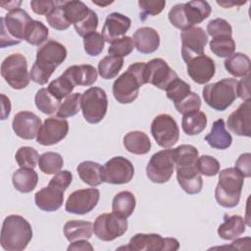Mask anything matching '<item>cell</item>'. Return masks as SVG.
I'll return each instance as SVG.
<instances>
[{"mask_svg":"<svg viewBox=\"0 0 251 251\" xmlns=\"http://www.w3.org/2000/svg\"><path fill=\"white\" fill-rule=\"evenodd\" d=\"M176 179L187 194H197L202 190L203 179L198 170V150L189 144L175 148Z\"/></svg>","mask_w":251,"mask_h":251,"instance_id":"6da1fadb","label":"cell"},{"mask_svg":"<svg viewBox=\"0 0 251 251\" xmlns=\"http://www.w3.org/2000/svg\"><path fill=\"white\" fill-rule=\"evenodd\" d=\"M66 58V47L58 41L48 40L36 51V59L29 72L30 79L40 85L47 83L55 69Z\"/></svg>","mask_w":251,"mask_h":251,"instance_id":"7a4b0ae2","label":"cell"},{"mask_svg":"<svg viewBox=\"0 0 251 251\" xmlns=\"http://www.w3.org/2000/svg\"><path fill=\"white\" fill-rule=\"evenodd\" d=\"M145 67L144 62L133 63L116 78L113 83V95L119 103L129 104L137 98L140 86L146 83Z\"/></svg>","mask_w":251,"mask_h":251,"instance_id":"3957f363","label":"cell"},{"mask_svg":"<svg viewBox=\"0 0 251 251\" xmlns=\"http://www.w3.org/2000/svg\"><path fill=\"white\" fill-rule=\"evenodd\" d=\"M32 238L30 224L20 215L5 218L1 227L0 242L6 251H22L26 248Z\"/></svg>","mask_w":251,"mask_h":251,"instance_id":"277c9868","label":"cell"},{"mask_svg":"<svg viewBox=\"0 0 251 251\" xmlns=\"http://www.w3.org/2000/svg\"><path fill=\"white\" fill-rule=\"evenodd\" d=\"M211 12L212 8L207 1L195 0L175 5L169 11L168 18L175 27L183 30L202 23Z\"/></svg>","mask_w":251,"mask_h":251,"instance_id":"5b68a950","label":"cell"},{"mask_svg":"<svg viewBox=\"0 0 251 251\" xmlns=\"http://www.w3.org/2000/svg\"><path fill=\"white\" fill-rule=\"evenodd\" d=\"M244 183V176L235 168H226L219 172V181L215 189V198L219 205L233 208L238 205Z\"/></svg>","mask_w":251,"mask_h":251,"instance_id":"8992f818","label":"cell"},{"mask_svg":"<svg viewBox=\"0 0 251 251\" xmlns=\"http://www.w3.org/2000/svg\"><path fill=\"white\" fill-rule=\"evenodd\" d=\"M32 21L30 16L21 8L10 11L5 17L0 18L1 48L21 43L25 39L27 25Z\"/></svg>","mask_w":251,"mask_h":251,"instance_id":"52a82bcc","label":"cell"},{"mask_svg":"<svg viewBox=\"0 0 251 251\" xmlns=\"http://www.w3.org/2000/svg\"><path fill=\"white\" fill-rule=\"evenodd\" d=\"M237 80L223 78L204 86L202 93L206 104L217 111L226 110L237 98Z\"/></svg>","mask_w":251,"mask_h":251,"instance_id":"ba28073f","label":"cell"},{"mask_svg":"<svg viewBox=\"0 0 251 251\" xmlns=\"http://www.w3.org/2000/svg\"><path fill=\"white\" fill-rule=\"evenodd\" d=\"M1 75L13 89L25 88L30 81L25 57L20 53L6 57L1 64Z\"/></svg>","mask_w":251,"mask_h":251,"instance_id":"9c48e42d","label":"cell"},{"mask_svg":"<svg viewBox=\"0 0 251 251\" xmlns=\"http://www.w3.org/2000/svg\"><path fill=\"white\" fill-rule=\"evenodd\" d=\"M80 109L87 123H100L108 109V98L105 90L96 86L86 89L80 97Z\"/></svg>","mask_w":251,"mask_h":251,"instance_id":"30bf717a","label":"cell"},{"mask_svg":"<svg viewBox=\"0 0 251 251\" xmlns=\"http://www.w3.org/2000/svg\"><path fill=\"white\" fill-rule=\"evenodd\" d=\"M176 166L175 149H163L153 154L146 166V175L154 183L170 180Z\"/></svg>","mask_w":251,"mask_h":251,"instance_id":"8fae6325","label":"cell"},{"mask_svg":"<svg viewBox=\"0 0 251 251\" xmlns=\"http://www.w3.org/2000/svg\"><path fill=\"white\" fill-rule=\"evenodd\" d=\"M179 248L177 239L173 237H162L157 233H136L133 235L128 245L119 249L136 251H176Z\"/></svg>","mask_w":251,"mask_h":251,"instance_id":"7c38bea8","label":"cell"},{"mask_svg":"<svg viewBox=\"0 0 251 251\" xmlns=\"http://www.w3.org/2000/svg\"><path fill=\"white\" fill-rule=\"evenodd\" d=\"M128 223L126 218L115 213H105L99 215L93 224V232L103 241H112L126 233Z\"/></svg>","mask_w":251,"mask_h":251,"instance_id":"4fadbf2b","label":"cell"},{"mask_svg":"<svg viewBox=\"0 0 251 251\" xmlns=\"http://www.w3.org/2000/svg\"><path fill=\"white\" fill-rule=\"evenodd\" d=\"M151 133L157 144L163 148L174 146L179 138V128L175 119L168 114H160L151 123Z\"/></svg>","mask_w":251,"mask_h":251,"instance_id":"5bb4252c","label":"cell"},{"mask_svg":"<svg viewBox=\"0 0 251 251\" xmlns=\"http://www.w3.org/2000/svg\"><path fill=\"white\" fill-rule=\"evenodd\" d=\"M181 56L186 63L190 59L204 54L205 46L208 43V35L203 28L191 26L180 33Z\"/></svg>","mask_w":251,"mask_h":251,"instance_id":"9a60e30c","label":"cell"},{"mask_svg":"<svg viewBox=\"0 0 251 251\" xmlns=\"http://www.w3.org/2000/svg\"><path fill=\"white\" fill-rule=\"evenodd\" d=\"M134 176L132 163L123 156H116L107 161L103 167L104 181L111 184H125Z\"/></svg>","mask_w":251,"mask_h":251,"instance_id":"2e32d148","label":"cell"},{"mask_svg":"<svg viewBox=\"0 0 251 251\" xmlns=\"http://www.w3.org/2000/svg\"><path fill=\"white\" fill-rule=\"evenodd\" d=\"M100 192L97 188L78 189L70 194L66 201L65 210L75 215H85L98 204Z\"/></svg>","mask_w":251,"mask_h":251,"instance_id":"e0dca14e","label":"cell"},{"mask_svg":"<svg viewBox=\"0 0 251 251\" xmlns=\"http://www.w3.org/2000/svg\"><path fill=\"white\" fill-rule=\"evenodd\" d=\"M176 77H178L176 73L168 65L165 60L161 58H155L146 63V83H151L157 88L165 90L167 86Z\"/></svg>","mask_w":251,"mask_h":251,"instance_id":"ac0fdd59","label":"cell"},{"mask_svg":"<svg viewBox=\"0 0 251 251\" xmlns=\"http://www.w3.org/2000/svg\"><path fill=\"white\" fill-rule=\"evenodd\" d=\"M69 132V123L59 117L47 118L40 127L36 141L43 146H51L63 140Z\"/></svg>","mask_w":251,"mask_h":251,"instance_id":"d6986e66","label":"cell"},{"mask_svg":"<svg viewBox=\"0 0 251 251\" xmlns=\"http://www.w3.org/2000/svg\"><path fill=\"white\" fill-rule=\"evenodd\" d=\"M41 126L40 118L29 111L17 113L12 123V128L16 135L26 140L37 137Z\"/></svg>","mask_w":251,"mask_h":251,"instance_id":"ffe728a7","label":"cell"},{"mask_svg":"<svg viewBox=\"0 0 251 251\" xmlns=\"http://www.w3.org/2000/svg\"><path fill=\"white\" fill-rule=\"evenodd\" d=\"M186 71L194 82L204 84L210 81L214 76L216 66L213 59L202 54L186 62Z\"/></svg>","mask_w":251,"mask_h":251,"instance_id":"44dd1931","label":"cell"},{"mask_svg":"<svg viewBox=\"0 0 251 251\" xmlns=\"http://www.w3.org/2000/svg\"><path fill=\"white\" fill-rule=\"evenodd\" d=\"M131 21L126 16L114 12L106 17L101 35L104 41L112 43L125 36L126 31L129 29Z\"/></svg>","mask_w":251,"mask_h":251,"instance_id":"7402d4cb","label":"cell"},{"mask_svg":"<svg viewBox=\"0 0 251 251\" xmlns=\"http://www.w3.org/2000/svg\"><path fill=\"white\" fill-rule=\"evenodd\" d=\"M251 103L244 101L227 118V127L238 136L251 135Z\"/></svg>","mask_w":251,"mask_h":251,"instance_id":"603a6c76","label":"cell"},{"mask_svg":"<svg viewBox=\"0 0 251 251\" xmlns=\"http://www.w3.org/2000/svg\"><path fill=\"white\" fill-rule=\"evenodd\" d=\"M64 192L65 190L60 187L48 183L35 193L34 203L44 212H55L63 205Z\"/></svg>","mask_w":251,"mask_h":251,"instance_id":"cb8c5ba5","label":"cell"},{"mask_svg":"<svg viewBox=\"0 0 251 251\" xmlns=\"http://www.w3.org/2000/svg\"><path fill=\"white\" fill-rule=\"evenodd\" d=\"M134 47L143 54H151L155 52L160 45V35L152 27L143 26L135 30L132 37Z\"/></svg>","mask_w":251,"mask_h":251,"instance_id":"d4e9b609","label":"cell"},{"mask_svg":"<svg viewBox=\"0 0 251 251\" xmlns=\"http://www.w3.org/2000/svg\"><path fill=\"white\" fill-rule=\"evenodd\" d=\"M63 74L66 75L75 86H90L97 80L98 76L97 70L92 65L88 64L71 66Z\"/></svg>","mask_w":251,"mask_h":251,"instance_id":"484cf974","label":"cell"},{"mask_svg":"<svg viewBox=\"0 0 251 251\" xmlns=\"http://www.w3.org/2000/svg\"><path fill=\"white\" fill-rule=\"evenodd\" d=\"M205 141L212 148L225 150L227 149L232 143V137L230 133L226 129L225 121L219 119L213 123L210 132L205 136Z\"/></svg>","mask_w":251,"mask_h":251,"instance_id":"4316f807","label":"cell"},{"mask_svg":"<svg viewBox=\"0 0 251 251\" xmlns=\"http://www.w3.org/2000/svg\"><path fill=\"white\" fill-rule=\"evenodd\" d=\"M79 178L90 186H98L104 182L103 167L93 161H83L76 167Z\"/></svg>","mask_w":251,"mask_h":251,"instance_id":"83f0119b","label":"cell"},{"mask_svg":"<svg viewBox=\"0 0 251 251\" xmlns=\"http://www.w3.org/2000/svg\"><path fill=\"white\" fill-rule=\"evenodd\" d=\"M245 231V222L241 216H224V223L218 227V234L224 240L237 238Z\"/></svg>","mask_w":251,"mask_h":251,"instance_id":"f1b7e54d","label":"cell"},{"mask_svg":"<svg viewBox=\"0 0 251 251\" xmlns=\"http://www.w3.org/2000/svg\"><path fill=\"white\" fill-rule=\"evenodd\" d=\"M125 148L135 155L147 154L151 149V141L146 133L139 130L127 132L124 136Z\"/></svg>","mask_w":251,"mask_h":251,"instance_id":"f546056e","label":"cell"},{"mask_svg":"<svg viewBox=\"0 0 251 251\" xmlns=\"http://www.w3.org/2000/svg\"><path fill=\"white\" fill-rule=\"evenodd\" d=\"M38 176L33 169L21 168L14 172L12 182L16 190L22 193L31 192L37 185Z\"/></svg>","mask_w":251,"mask_h":251,"instance_id":"4dcf8cb0","label":"cell"},{"mask_svg":"<svg viewBox=\"0 0 251 251\" xmlns=\"http://www.w3.org/2000/svg\"><path fill=\"white\" fill-rule=\"evenodd\" d=\"M224 66L226 72L235 77H244L250 75L251 62L246 54L233 53L225 60Z\"/></svg>","mask_w":251,"mask_h":251,"instance_id":"1f68e13d","label":"cell"},{"mask_svg":"<svg viewBox=\"0 0 251 251\" xmlns=\"http://www.w3.org/2000/svg\"><path fill=\"white\" fill-rule=\"evenodd\" d=\"M93 233V224L86 221H69L64 226V234L68 241L89 239Z\"/></svg>","mask_w":251,"mask_h":251,"instance_id":"d6a6232c","label":"cell"},{"mask_svg":"<svg viewBox=\"0 0 251 251\" xmlns=\"http://www.w3.org/2000/svg\"><path fill=\"white\" fill-rule=\"evenodd\" d=\"M135 205L136 200L132 192L126 190L121 191L113 198L112 212L121 217L128 218L133 213Z\"/></svg>","mask_w":251,"mask_h":251,"instance_id":"836d02e7","label":"cell"},{"mask_svg":"<svg viewBox=\"0 0 251 251\" xmlns=\"http://www.w3.org/2000/svg\"><path fill=\"white\" fill-rule=\"evenodd\" d=\"M207 126V117L201 112L197 111L191 114L183 115L181 126L184 133L187 135H196L201 133Z\"/></svg>","mask_w":251,"mask_h":251,"instance_id":"e575fe53","label":"cell"},{"mask_svg":"<svg viewBox=\"0 0 251 251\" xmlns=\"http://www.w3.org/2000/svg\"><path fill=\"white\" fill-rule=\"evenodd\" d=\"M63 9L66 18L71 25H75L84 21L91 10L81 1H63Z\"/></svg>","mask_w":251,"mask_h":251,"instance_id":"d590c367","label":"cell"},{"mask_svg":"<svg viewBox=\"0 0 251 251\" xmlns=\"http://www.w3.org/2000/svg\"><path fill=\"white\" fill-rule=\"evenodd\" d=\"M124 66L122 57L108 55L101 59L98 63V72L102 78L112 79L118 75Z\"/></svg>","mask_w":251,"mask_h":251,"instance_id":"8d00e7d4","label":"cell"},{"mask_svg":"<svg viewBox=\"0 0 251 251\" xmlns=\"http://www.w3.org/2000/svg\"><path fill=\"white\" fill-rule=\"evenodd\" d=\"M63 165V157L57 152H45L38 159V167L46 175H56L61 171Z\"/></svg>","mask_w":251,"mask_h":251,"instance_id":"74e56055","label":"cell"},{"mask_svg":"<svg viewBox=\"0 0 251 251\" xmlns=\"http://www.w3.org/2000/svg\"><path fill=\"white\" fill-rule=\"evenodd\" d=\"M49 35V30L47 26L39 21H32L26 27L25 34V40L35 46H39L42 44Z\"/></svg>","mask_w":251,"mask_h":251,"instance_id":"f35d334b","label":"cell"},{"mask_svg":"<svg viewBox=\"0 0 251 251\" xmlns=\"http://www.w3.org/2000/svg\"><path fill=\"white\" fill-rule=\"evenodd\" d=\"M211 51L220 58H227L235 51V42L231 35H221L210 41Z\"/></svg>","mask_w":251,"mask_h":251,"instance_id":"ab89813d","label":"cell"},{"mask_svg":"<svg viewBox=\"0 0 251 251\" xmlns=\"http://www.w3.org/2000/svg\"><path fill=\"white\" fill-rule=\"evenodd\" d=\"M75 87V85L74 82L66 75L63 74L56 79L52 80L48 84L47 89L52 94V96L61 102L63 98H66L68 95L72 94V91Z\"/></svg>","mask_w":251,"mask_h":251,"instance_id":"60d3db41","label":"cell"},{"mask_svg":"<svg viewBox=\"0 0 251 251\" xmlns=\"http://www.w3.org/2000/svg\"><path fill=\"white\" fill-rule=\"evenodd\" d=\"M34 102L36 108L41 111L43 114L51 115L58 110L60 106V101L57 100L52 94L48 91L47 88H40L34 97Z\"/></svg>","mask_w":251,"mask_h":251,"instance_id":"b9f144b4","label":"cell"},{"mask_svg":"<svg viewBox=\"0 0 251 251\" xmlns=\"http://www.w3.org/2000/svg\"><path fill=\"white\" fill-rule=\"evenodd\" d=\"M80 97L81 94L78 92L68 95L60 104L57 110V117L65 119L76 115L80 109Z\"/></svg>","mask_w":251,"mask_h":251,"instance_id":"7bdbcfd3","label":"cell"},{"mask_svg":"<svg viewBox=\"0 0 251 251\" xmlns=\"http://www.w3.org/2000/svg\"><path fill=\"white\" fill-rule=\"evenodd\" d=\"M165 91L167 97L175 104L185 98L191 92V89L187 82L181 80L179 77H176L167 86Z\"/></svg>","mask_w":251,"mask_h":251,"instance_id":"ee69618b","label":"cell"},{"mask_svg":"<svg viewBox=\"0 0 251 251\" xmlns=\"http://www.w3.org/2000/svg\"><path fill=\"white\" fill-rule=\"evenodd\" d=\"M46 21L51 27L57 30H65L71 25L66 18L62 1H58L57 5L46 15Z\"/></svg>","mask_w":251,"mask_h":251,"instance_id":"f6af8a7d","label":"cell"},{"mask_svg":"<svg viewBox=\"0 0 251 251\" xmlns=\"http://www.w3.org/2000/svg\"><path fill=\"white\" fill-rule=\"evenodd\" d=\"M15 159L21 168L34 169L38 164L39 155L34 148L29 146H23L16 152Z\"/></svg>","mask_w":251,"mask_h":251,"instance_id":"bcb514c9","label":"cell"},{"mask_svg":"<svg viewBox=\"0 0 251 251\" xmlns=\"http://www.w3.org/2000/svg\"><path fill=\"white\" fill-rule=\"evenodd\" d=\"M134 48V43L131 37L129 36H124L110 44V47L108 49V53L112 56L117 57H126L128 56Z\"/></svg>","mask_w":251,"mask_h":251,"instance_id":"7dc6e473","label":"cell"},{"mask_svg":"<svg viewBox=\"0 0 251 251\" xmlns=\"http://www.w3.org/2000/svg\"><path fill=\"white\" fill-rule=\"evenodd\" d=\"M174 105L179 114H191L199 111L201 107V99L197 93L191 91L185 98L177 103H175Z\"/></svg>","mask_w":251,"mask_h":251,"instance_id":"c3c4849f","label":"cell"},{"mask_svg":"<svg viewBox=\"0 0 251 251\" xmlns=\"http://www.w3.org/2000/svg\"><path fill=\"white\" fill-rule=\"evenodd\" d=\"M104 38L101 33L93 32L83 37V47L89 56H98L104 49Z\"/></svg>","mask_w":251,"mask_h":251,"instance_id":"681fc988","label":"cell"},{"mask_svg":"<svg viewBox=\"0 0 251 251\" xmlns=\"http://www.w3.org/2000/svg\"><path fill=\"white\" fill-rule=\"evenodd\" d=\"M207 32L213 38L221 35H231L232 27L229 25V23L225 19L217 18L208 23Z\"/></svg>","mask_w":251,"mask_h":251,"instance_id":"f907efd6","label":"cell"},{"mask_svg":"<svg viewBox=\"0 0 251 251\" xmlns=\"http://www.w3.org/2000/svg\"><path fill=\"white\" fill-rule=\"evenodd\" d=\"M138 6L140 9V20L145 21L148 16H156L160 14L166 6V1L140 0L138 1Z\"/></svg>","mask_w":251,"mask_h":251,"instance_id":"816d5d0a","label":"cell"},{"mask_svg":"<svg viewBox=\"0 0 251 251\" xmlns=\"http://www.w3.org/2000/svg\"><path fill=\"white\" fill-rule=\"evenodd\" d=\"M220 163L219 161L209 155H202L198 157V170L201 175L206 176H214L220 172Z\"/></svg>","mask_w":251,"mask_h":251,"instance_id":"f5cc1de1","label":"cell"},{"mask_svg":"<svg viewBox=\"0 0 251 251\" xmlns=\"http://www.w3.org/2000/svg\"><path fill=\"white\" fill-rule=\"evenodd\" d=\"M97 26H98V17L93 10H90L89 15L84 21L74 25V27L76 33L81 37H84L90 33L95 32L97 29Z\"/></svg>","mask_w":251,"mask_h":251,"instance_id":"db71d44e","label":"cell"},{"mask_svg":"<svg viewBox=\"0 0 251 251\" xmlns=\"http://www.w3.org/2000/svg\"><path fill=\"white\" fill-rule=\"evenodd\" d=\"M73 180V175L71 172L64 170V171H60L59 173H57L49 181L50 184L56 185L58 187H60L63 190H66L70 184L72 183Z\"/></svg>","mask_w":251,"mask_h":251,"instance_id":"11a10c76","label":"cell"},{"mask_svg":"<svg viewBox=\"0 0 251 251\" xmlns=\"http://www.w3.org/2000/svg\"><path fill=\"white\" fill-rule=\"evenodd\" d=\"M235 169L244 177H250L251 176V154L250 153L241 154L235 162Z\"/></svg>","mask_w":251,"mask_h":251,"instance_id":"9f6ffc18","label":"cell"},{"mask_svg":"<svg viewBox=\"0 0 251 251\" xmlns=\"http://www.w3.org/2000/svg\"><path fill=\"white\" fill-rule=\"evenodd\" d=\"M58 1H30V7L32 11L37 15H47L57 5Z\"/></svg>","mask_w":251,"mask_h":251,"instance_id":"6f0895ef","label":"cell"},{"mask_svg":"<svg viewBox=\"0 0 251 251\" xmlns=\"http://www.w3.org/2000/svg\"><path fill=\"white\" fill-rule=\"evenodd\" d=\"M236 94L237 97L244 101L250 100V75L242 77L241 80L237 81Z\"/></svg>","mask_w":251,"mask_h":251,"instance_id":"680465c9","label":"cell"},{"mask_svg":"<svg viewBox=\"0 0 251 251\" xmlns=\"http://www.w3.org/2000/svg\"><path fill=\"white\" fill-rule=\"evenodd\" d=\"M68 250H82V251H86V250H93L92 245L87 241V239H79V240H75L71 242V244L68 246Z\"/></svg>","mask_w":251,"mask_h":251,"instance_id":"91938a15","label":"cell"},{"mask_svg":"<svg viewBox=\"0 0 251 251\" xmlns=\"http://www.w3.org/2000/svg\"><path fill=\"white\" fill-rule=\"evenodd\" d=\"M1 99H2V102H1V106H2L1 120H5L10 115V112H11V102H10V99L6 95H4V94H1Z\"/></svg>","mask_w":251,"mask_h":251,"instance_id":"94428289","label":"cell"},{"mask_svg":"<svg viewBox=\"0 0 251 251\" xmlns=\"http://www.w3.org/2000/svg\"><path fill=\"white\" fill-rule=\"evenodd\" d=\"M22 4L21 1H8V2H1L0 5L1 7H3L5 10H8L9 12L10 11H13V10H16V9H19L20 8V5Z\"/></svg>","mask_w":251,"mask_h":251,"instance_id":"6125c7cd","label":"cell"},{"mask_svg":"<svg viewBox=\"0 0 251 251\" xmlns=\"http://www.w3.org/2000/svg\"><path fill=\"white\" fill-rule=\"evenodd\" d=\"M248 240H250V238H249V237L235 239V240L231 243V245H230V246H228V247H232V248H236V249H246V248L244 247L243 243H244V242H246V241H248Z\"/></svg>","mask_w":251,"mask_h":251,"instance_id":"be15d7a7","label":"cell"}]
</instances>
